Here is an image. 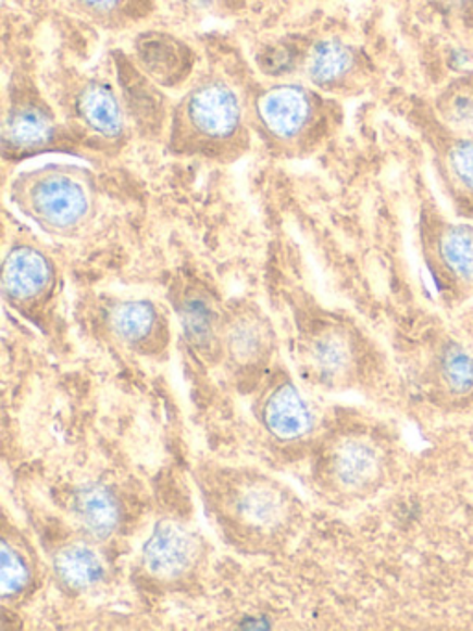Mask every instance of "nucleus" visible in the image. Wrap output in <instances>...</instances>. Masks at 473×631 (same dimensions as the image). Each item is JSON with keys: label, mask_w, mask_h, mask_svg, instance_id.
<instances>
[{"label": "nucleus", "mask_w": 473, "mask_h": 631, "mask_svg": "<svg viewBox=\"0 0 473 631\" xmlns=\"http://www.w3.org/2000/svg\"><path fill=\"white\" fill-rule=\"evenodd\" d=\"M192 478L211 527L237 554L279 556L295 545L306 528V502L271 472L203 459Z\"/></svg>", "instance_id": "nucleus-1"}, {"label": "nucleus", "mask_w": 473, "mask_h": 631, "mask_svg": "<svg viewBox=\"0 0 473 631\" xmlns=\"http://www.w3.org/2000/svg\"><path fill=\"white\" fill-rule=\"evenodd\" d=\"M252 78L224 69L195 76L173 104L165 137L169 154L234 165L252 149L248 113Z\"/></svg>", "instance_id": "nucleus-2"}, {"label": "nucleus", "mask_w": 473, "mask_h": 631, "mask_svg": "<svg viewBox=\"0 0 473 631\" xmlns=\"http://www.w3.org/2000/svg\"><path fill=\"white\" fill-rule=\"evenodd\" d=\"M248 113L253 137L277 160H308L337 137L345 124L343 100L308 82H252Z\"/></svg>", "instance_id": "nucleus-3"}, {"label": "nucleus", "mask_w": 473, "mask_h": 631, "mask_svg": "<svg viewBox=\"0 0 473 631\" xmlns=\"http://www.w3.org/2000/svg\"><path fill=\"white\" fill-rule=\"evenodd\" d=\"M295 324L296 363L303 378L327 393H346L363 382L370 341L356 321L303 295L289 300Z\"/></svg>", "instance_id": "nucleus-4"}, {"label": "nucleus", "mask_w": 473, "mask_h": 631, "mask_svg": "<svg viewBox=\"0 0 473 631\" xmlns=\"http://www.w3.org/2000/svg\"><path fill=\"white\" fill-rule=\"evenodd\" d=\"M8 200L45 236L76 239L99 215V178L76 163H45L13 174Z\"/></svg>", "instance_id": "nucleus-5"}, {"label": "nucleus", "mask_w": 473, "mask_h": 631, "mask_svg": "<svg viewBox=\"0 0 473 631\" xmlns=\"http://www.w3.org/2000/svg\"><path fill=\"white\" fill-rule=\"evenodd\" d=\"M311 482L332 506L348 508L374 495L385 477V454L369 430L348 419L320 432L311 446Z\"/></svg>", "instance_id": "nucleus-6"}, {"label": "nucleus", "mask_w": 473, "mask_h": 631, "mask_svg": "<svg viewBox=\"0 0 473 631\" xmlns=\"http://www.w3.org/2000/svg\"><path fill=\"white\" fill-rule=\"evenodd\" d=\"M0 150L8 165H21L43 154L87 158L80 137L65 123L60 108L45 97L36 81L26 73H13L8 84Z\"/></svg>", "instance_id": "nucleus-7"}, {"label": "nucleus", "mask_w": 473, "mask_h": 631, "mask_svg": "<svg viewBox=\"0 0 473 631\" xmlns=\"http://www.w3.org/2000/svg\"><path fill=\"white\" fill-rule=\"evenodd\" d=\"M211 543L191 522L176 515L155 520L137 559L136 580L148 593H192L208 574Z\"/></svg>", "instance_id": "nucleus-8"}, {"label": "nucleus", "mask_w": 473, "mask_h": 631, "mask_svg": "<svg viewBox=\"0 0 473 631\" xmlns=\"http://www.w3.org/2000/svg\"><path fill=\"white\" fill-rule=\"evenodd\" d=\"M55 106L80 137L91 161L117 158L136 136L117 82L102 76H74L63 84Z\"/></svg>", "instance_id": "nucleus-9"}, {"label": "nucleus", "mask_w": 473, "mask_h": 631, "mask_svg": "<svg viewBox=\"0 0 473 631\" xmlns=\"http://www.w3.org/2000/svg\"><path fill=\"white\" fill-rule=\"evenodd\" d=\"M62 284V271L49 248L32 237L8 243L0 289L10 310L45 332L54 322Z\"/></svg>", "instance_id": "nucleus-10"}, {"label": "nucleus", "mask_w": 473, "mask_h": 631, "mask_svg": "<svg viewBox=\"0 0 473 631\" xmlns=\"http://www.w3.org/2000/svg\"><path fill=\"white\" fill-rule=\"evenodd\" d=\"M279 337L271 316L252 298H228L222 317L221 367L242 393H252L277 366Z\"/></svg>", "instance_id": "nucleus-11"}, {"label": "nucleus", "mask_w": 473, "mask_h": 631, "mask_svg": "<svg viewBox=\"0 0 473 631\" xmlns=\"http://www.w3.org/2000/svg\"><path fill=\"white\" fill-rule=\"evenodd\" d=\"M91 326L129 356L147 361H165L171 356V311L152 298L102 295L91 306Z\"/></svg>", "instance_id": "nucleus-12"}, {"label": "nucleus", "mask_w": 473, "mask_h": 631, "mask_svg": "<svg viewBox=\"0 0 473 631\" xmlns=\"http://www.w3.org/2000/svg\"><path fill=\"white\" fill-rule=\"evenodd\" d=\"M169 308L178 319L185 350L198 366L221 367L222 317L226 298L195 271H178L166 293Z\"/></svg>", "instance_id": "nucleus-13"}, {"label": "nucleus", "mask_w": 473, "mask_h": 631, "mask_svg": "<svg viewBox=\"0 0 473 631\" xmlns=\"http://www.w3.org/2000/svg\"><path fill=\"white\" fill-rule=\"evenodd\" d=\"M252 396L253 419L266 440L283 448L311 450L320 435L319 417L285 367H274Z\"/></svg>", "instance_id": "nucleus-14"}, {"label": "nucleus", "mask_w": 473, "mask_h": 631, "mask_svg": "<svg viewBox=\"0 0 473 631\" xmlns=\"http://www.w3.org/2000/svg\"><path fill=\"white\" fill-rule=\"evenodd\" d=\"M301 75L327 97L345 100L369 91L375 65L366 50L346 39H314Z\"/></svg>", "instance_id": "nucleus-15"}, {"label": "nucleus", "mask_w": 473, "mask_h": 631, "mask_svg": "<svg viewBox=\"0 0 473 631\" xmlns=\"http://www.w3.org/2000/svg\"><path fill=\"white\" fill-rule=\"evenodd\" d=\"M104 546L76 532L63 520L60 532L50 533L47 541L49 570L55 587L69 596L99 593L110 582L111 565Z\"/></svg>", "instance_id": "nucleus-16"}, {"label": "nucleus", "mask_w": 473, "mask_h": 631, "mask_svg": "<svg viewBox=\"0 0 473 631\" xmlns=\"http://www.w3.org/2000/svg\"><path fill=\"white\" fill-rule=\"evenodd\" d=\"M414 124L427 143L437 176L457 210L473 215V137L448 131L427 106L414 108Z\"/></svg>", "instance_id": "nucleus-17"}, {"label": "nucleus", "mask_w": 473, "mask_h": 631, "mask_svg": "<svg viewBox=\"0 0 473 631\" xmlns=\"http://www.w3.org/2000/svg\"><path fill=\"white\" fill-rule=\"evenodd\" d=\"M58 506L69 527L104 548L113 545L128 527L123 495L104 482L76 483L63 491Z\"/></svg>", "instance_id": "nucleus-18"}, {"label": "nucleus", "mask_w": 473, "mask_h": 631, "mask_svg": "<svg viewBox=\"0 0 473 631\" xmlns=\"http://www.w3.org/2000/svg\"><path fill=\"white\" fill-rule=\"evenodd\" d=\"M110 57L134 134L145 141H165L174 104L166 89L145 75L128 52L115 49Z\"/></svg>", "instance_id": "nucleus-19"}, {"label": "nucleus", "mask_w": 473, "mask_h": 631, "mask_svg": "<svg viewBox=\"0 0 473 631\" xmlns=\"http://www.w3.org/2000/svg\"><path fill=\"white\" fill-rule=\"evenodd\" d=\"M43 564L30 535L7 514L0 527V602L4 609H21L41 587Z\"/></svg>", "instance_id": "nucleus-20"}, {"label": "nucleus", "mask_w": 473, "mask_h": 631, "mask_svg": "<svg viewBox=\"0 0 473 631\" xmlns=\"http://www.w3.org/2000/svg\"><path fill=\"white\" fill-rule=\"evenodd\" d=\"M129 54L142 73L166 91L185 89L197 73V50L173 32L155 28L139 32Z\"/></svg>", "instance_id": "nucleus-21"}, {"label": "nucleus", "mask_w": 473, "mask_h": 631, "mask_svg": "<svg viewBox=\"0 0 473 631\" xmlns=\"http://www.w3.org/2000/svg\"><path fill=\"white\" fill-rule=\"evenodd\" d=\"M425 243L438 269L453 282L473 284V226L427 221Z\"/></svg>", "instance_id": "nucleus-22"}, {"label": "nucleus", "mask_w": 473, "mask_h": 631, "mask_svg": "<svg viewBox=\"0 0 473 631\" xmlns=\"http://www.w3.org/2000/svg\"><path fill=\"white\" fill-rule=\"evenodd\" d=\"M82 20L104 30H128L154 15L155 0H65Z\"/></svg>", "instance_id": "nucleus-23"}, {"label": "nucleus", "mask_w": 473, "mask_h": 631, "mask_svg": "<svg viewBox=\"0 0 473 631\" xmlns=\"http://www.w3.org/2000/svg\"><path fill=\"white\" fill-rule=\"evenodd\" d=\"M313 41L306 36H287L263 45L256 54L259 73L269 81H289L303 71Z\"/></svg>", "instance_id": "nucleus-24"}, {"label": "nucleus", "mask_w": 473, "mask_h": 631, "mask_svg": "<svg viewBox=\"0 0 473 631\" xmlns=\"http://www.w3.org/2000/svg\"><path fill=\"white\" fill-rule=\"evenodd\" d=\"M431 110L448 131L473 137V76L449 82L433 100Z\"/></svg>", "instance_id": "nucleus-25"}, {"label": "nucleus", "mask_w": 473, "mask_h": 631, "mask_svg": "<svg viewBox=\"0 0 473 631\" xmlns=\"http://www.w3.org/2000/svg\"><path fill=\"white\" fill-rule=\"evenodd\" d=\"M443 376L449 389L456 393H468L473 389V358L462 348L449 345L444 350Z\"/></svg>", "instance_id": "nucleus-26"}, {"label": "nucleus", "mask_w": 473, "mask_h": 631, "mask_svg": "<svg viewBox=\"0 0 473 631\" xmlns=\"http://www.w3.org/2000/svg\"><path fill=\"white\" fill-rule=\"evenodd\" d=\"M178 4L195 17H228L245 7V0H178Z\"/></svg>", "instance_id": "nucleus-27"}]
</instances>
